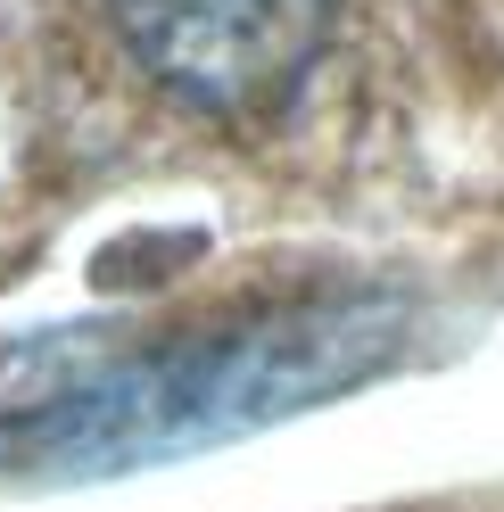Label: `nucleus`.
Instances as JSON below:
<instances>
[{
	"label": "nucleus",
	"instance_id": "f257e3e1",
	"mask_svg": "<svg viewBox=\"0 0 504 512\" xmlns=\"http://www.w3.org/2000/svg\"><path fill=\"white\" fill-rule=\"evenodd\" d=\"M124 50L207 116H265L290 100L331 34V0H108Z\"/></svg>",
	"mask_w": 504,
	"mask_h": 512
}]
</instances>
